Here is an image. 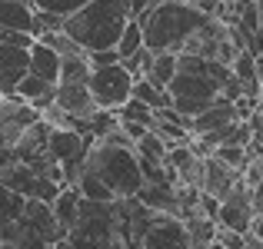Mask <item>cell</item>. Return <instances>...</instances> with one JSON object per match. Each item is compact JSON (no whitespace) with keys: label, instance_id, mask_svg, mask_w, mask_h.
I'll list each match as a JSON object with an SVG mask.
<instances>
[{"label":"cell","instance_id":"14","mask_svg":"<svg viewBox=\"0 0 263 249\" xmlns=\"http://www.w3.org/2000/svg\"><path fill=\"white\" fill-rule=\"evenodd\" d=\"M233 120H247V116L240 113L237 100L217 96L210 107L200 110V113L190 120V133H193V136H203V133H210V130H220V127H227V123H233Z\"/></svg>","mask_w":263,"mask_h":249},{"label":"cell","instance_id":"3","mask_svg":"<svg viewBox=\"0 0 263 249\" xmlns=\"http://www.w3.org/2000/svg\"><path fill=\"white\" fill-rule=\"evenodd\" d=\"M137 20L143 27V44L150 50L180 53L186 47V40L210 20V13H203L190 0H160V4H150Z\"/></svg>","mask_w":263,"mask_h":249},{"label":"cell","instance_id":"34","mask_svg":"<svg viewBox=\"0 0 263 249\" xmlns=\"http://www.w3.org/2000/svg\"><path fill=\"white\" fill-rule=\"evenodd\" d=\"M150 4H160V0H150Z\"/></svg>","mask_w":263,"mask_h":249},{"label":"cell","instance_id":"20","mask_svg":"<svg viewBox=\"0 0 263 249\" xmlns=\"http://www.w3.org/2000/svg\"><path fill=\"white\" fill-rule=\"evenodd\" d=\"M77 206H80V193H77V186H60V193L50 199V210H53V216H57V223H60V230H70L73 226V219H77Z\"/></svg>","mask_w":263,"mask_h":249},{"label":"cell","instance_id":"6","mask_svg":"<svg viewBox=\"0 0 263 249\" xmlns=\"http://www.w3.org/2000/svg\"><path fill=\"white\" fill-rule=\"evenodd\" d=\"M64 246H120V219H117V199H87L80 196L77 219L67 230Z\"/></svg>","mask_w":263,"mask_h":249},{"label":"cell","instance_id":"23","mask_svg":"<svg viewBox=\"0 0 263 249\" xmlns=\"http://www.w3.org/2000/svg\"><path fill=\"white\" fill-rule=\"evenodd\" d=\"M140 47H147V44H143V27H140V20H137V17H130L114 50L120 53V60H123V57H130L134 50H140Z\"/></svg>","mask_w":263,"mask_h":249},{"label":"cell","instance_id":"5","mask_svg":"<svg viewBox=\"0 0 263 249\" xmlns=\"http://www.w3.org/2000/svg\"><path fill=\"white\" fill-rule=\"evenodd\" d=\"M84 173L97 176L103 186L110 190V196H137V190L143 186V166L140 156L134 153V147L123 143H110V140H90L87 160L80 166Z\"/></svg>","mask_w":263,"mask_h":249},{"label":"cell","instance_id":"33","mask_svg":"<svg viewBox=\"0 0 263 249\" xmlns=\"http://www.w3.org/2000/svg\"><path fill=\"white\" fill-rule=\"evenodd\" d=\"M257 33H260V40H263V0H257Z\"/></svg>","mask_w":263,"mask_h":249},{"label":"cell","instance_id":"16","mask_svg":"<svg viewBox=\"0 0 263 249\" xmlns=\"http://www.w3.org/2000/svg\"><path fill=\"white\" fill-rule=\"evenodd\" d=\"M30 64V47L24 44H0V93H13L20 77Z\"/></svg>","mask_w":263,"mask_h":249},{"label":"cell","instance_id":"26","mask_svg":"<svg viewBox=\"0 0 263 249\" xmlns=\"http://www.w3.org/2000/svg\"><path fill=\"white\" fill-rule=\"evenodd\" d=\"M210 153L217 156V160H223L227 166H233L237 173H243L247 160H250V150H247V147H233V143H223V147H213Z\"/></svg>","mask_w":263,"mask_h":249},{"label":"cell","instance_id":"12","mask_svg":"<svg viewBox=\"0 0 263 249\" xmlns=\"http://www.w3.org/2000/svg\"><path fill=\"white\" fill-rule=\"evenodd\" d=\"M253 216H257V213H253L250 186L240 179V183L217 203V226H227V230L247 233V230H250V219H253Z\"/></svg>","mask_w":263,"mask_h":249},{"label":"cell","instance_id":"25","mask_svg":"<svg viewBox=\"0 0 263 249\" xmlns=\"http://www.w3.org/2000/svg\"><path fill=\"white\" fill-rule=\"evenodd\" d=\"M64 27V13H53V10H44V7H33V24H30V37L37 40L40 33L47 30H60Z\"/></svg>","mask_w":263,"mask_h":249},{"label":"cell","instance_id":"18","mask_svg":"<svg viewBox=\"0 0 263 249\" xmlns=\"http://www.w3.org/2000/svg\"><path fill=\"white\" fill-rule=\"evenodd\" d=\"M53 90H57V83H50V80H44V77H37V73L27 70L24 77H20V83H17L13 93L24 96V100H30L37 110H47L53 103Z\"/></svg>","mask_w":263,"mask_h":249},{"label":"cell","instance_id":"21","mask_svg":"<svg viewBox=\"0 0 263 249\" xmlns=\"http://www.w3.org/2000/svg\"><path fill=\"white\" fill-rule=\"evenodd\" d=\"M174 73H177V53L174 50H154V60H150V67H147L143 77L167 90L170 80H174Z\"/></svg>","mask_w":263,"mask_h":249},{"label":"cell","instance_id":"27","mask_svg":"<svg viewBox=\"0 0 263 249\" xmlns=\"http://www.w3.org/2000/svg\"><path fill=\"white\" fill-rule=\"evenodd\" d=\"M247 123H250V130H253V140L263 143V93L253 100V110H250V116H247Z\"/></svg>","mask_w":263,"mask_h":249},{"label":"cell","instance_id":"29","mask_svg":"<svg viewBox=\"0 0 263 249\" xmlns=\"http://www.w3.org/2000/svg\"><path fill=\"white\" fill-rule=\"evenodd\" d=\"M0 44H24V47H30L33 37H30V33H24V30H13V27L0 24Z\"/></svg>","mask_w":263,"mask_h":249},{"label":"cell","instance_id":"30","mask_svg":"<svg viewBox=\"0 0 263 249\" xmlns=\"http://www.w3.org/2000/svg\"><path fill=\"white\" fill-rule=\"evenodd\" d=\"M120 130H123V133H127V136H130V140H134V143H137V140H140V136H143V133H147V130H150V127H147V123H137V120H120Z\"/></svg>","mask_w":263,"mask_h":249},{"label":"cell","instance_id":"15","mask_svg":"<svg viewBox=\"0 0 263 249\" xmlns=\"http://www.w3.org/2000/svg\"><path fill=\"white\" fill-rule=\"evenodd\" d=\"M240 183V173L233 166H227L223 160H217L213 153L203 156V173H200V190L210 193L213 199H223L233 186Z\"/></svg>","mask_w":263,"mask_h":249},{"label":"cell","instance_id":"4","mask_svg":"<svg viewBox=\"0 0 263 249\" xmlns=\"http://www.w3.org/2000/svg\"><path fill=\"white\" fill-rule=\"evenodd\" d=\"M0 186L50 203L64 186V173L50 150H40L33 156H13L10 147H0Z\"/></svg>","mask_w":263,"mask_h":249},{"label":"cell","instance_id":"35","mask_svg":"<svg viewBox=\"0 0 263 249\" xmlns=\"http://www.w3.org/2000/svg\"><path fill=\"white\" fill-rule=\"evenodd\" d=\"M190 4H193V0H190Z\"/></svg>","mask_w":263,"mask_h":249},{"label":"cell","instance_id":"28","mask_svg":"<svg viewBox=\"0 0 263 249\" xmlns=\"http://www.w3.org/2000/svg\"><path fill=\"white\" fill-rule=\"evenodd\" d=\"M33 7H44V10H53V13H70L73 7H80L84 0H30Z\"/></svg>","mask_w":263,"mask_h":249},{"label":"cell","instance_id":"32","mask_svg":"<svg viewBox=\"0 0 263 249\" xmlns=\"http://www.w3.org/2000/svg\"><path fill=\"white\" fill-rule=\"evenodd\" d=\"M127 7H130V17H140V13L150 7V0H127Z\"/></svg>","mask_w":263,"mask_h":249},{"label":"cell","instance_id":"7","mask_svg":"<svg viewBox=\"0 0 263 249\" xmlns=\"http://www.w3.org/2000/svg\"><path fill=\"white\" fill-rule=\"evenodd\" d=\"M90 140H93V136L80 133V130H73V127H50V133H47V150L53 153L60 173H64V186L77 183V173L87 160Z\"/></svg>","mask_w":263,"mask_h":249},{"label":"cell","instance_id":"1","mask_svg":"<svg viewBox=\"0 0 263 249\" xmlns=\"http://www.w3.org/2000/svg\"><path fill=\"white\" fill-rule=\"evenodd\" d=\"M67 233L60 230L50 203L37 196L0 186V249H37V246H64Z\"/></svg>","mask_w":263,"mask_h":249},{"label":"cell","instance_id":"31","mask_svg":"<svg viewBox=\"0 0 263 249\" xmlns=\"http://www.w3.org/2000/svg\"><path fill=\"white\" fill-rule=\"evenodd\" d=\"M250 199H253V213H257V216H263V179L250 186Z\"/></svg>","mask_w":263,"mask_h":249},{"label":"cell","instance_id":"8","mask_svg":"<svg viewBox=\"0 0 263 249\" xmlns=\"http://www.w3.org/2000/svg\"><path fill=\"white\" fill-rule=\"evenodd\" d=\"M87 87H90V93H93L97 107H120L130 96L134 73H130L120 60H117V64H107V67H90Z\"/></svg>","mask_w":263,"mask_h":249},{"label":"cell","instance_id":"13","mask_svg":"<svg viewBox=\"0 0 263 249\" xmlns=\"http://www.w3.org/2000/svg\"><path fill=\"white\" fill-rule=\"evenodd\" d=\"M53 103H57L67 116H73V120H87V116L97 110L93 93H90L87 80H57Z\"/></svg>","mask_w":263,"mask_h":249},{"label":"cell","instance_id":"9","mask_svg":"<svg viewBox=\"0 0 263 249\" xmlns=\"http://www.w3.org/2000/svg\"><path fill=\"white\" fill-rule=\"evenodd\" d=\"M40 120V110L17 93H0V147H13L27 127Z\"/></svg>","mask_w":263,"mask_h":249},{"label":"cell","instance_id":"2","mask_svg":"<svg viewBox=\"0 0 263 249\" xmlns=\"http://www.w3.org/2000/svg\"><path fill=\"white\" fill-rule=\"evenodd\" d=\"M127 20H130L127 0H84L70 13H64V27L60 30L67 37H73L90 53V50H110V47H117Z\"/></svg>","mask_w":263,"mask_h":249},{"label":"cell","instance_id":"17","mask_svg":"<svg viewBox=\"0 0 263 249\" xmlns=\"http://www.w3.org/2000/svg\"><path fill=\"white\" fill-rule=\"evenodd\" d=\"M27 70L37 73V77H44V80H50V83H57V77H60V53L53 50V47H47L44 40H33Z\"/></svg>","mask_w":263,"mask_h":249},{"label":"cell","instance_id":"11","mask_svg":"<svg viewBox=\"0 0 263 249\" xmlns=\"http://www.w3.org/2000/svg\"><path fill=\"white\" fill-rule=\"evenodd\" d=\"M143 249H190L186 226L177 213H154L147 233H143Z\"/></svg>","mask_w":263,"mask_h":249},{"label":"cell","instance_id":"24","mask_svg":"<svg viewBox=\"0 0 263 249\" xmlns=\"http://www.w3.org/2000/svg\"><path fill=\"white\" fill-rule=\"evenodd\" d=\"M117 110V120H137V123H154V107H147L143 100H137V96H127V100L120 103Z\"/></svg>","mask_w":263,"mask_h":249},{"label":"cell","instance_id":"10","mask_svg":"<svg viewBox=\"0 0 263 249\" xmlns=\"http://www.w3.org/2000/svg\"><path fill=\"white\" fill-rule=\"evenodd\" d=\"M157 210H150L147 203H140L137 196H120L117 199V219H120V246H143V233H147L150 219Z\"/></svg>","mask_w":263,"mask_h":249},{"label":"cell","instance_id":"19","mask_svg":"<svg viewBox=\"0 0 263 249\" xmlns=\"http://www.w3.org/2000/svg\"><path fill=\"white\" fill-rule=\"evenodd\" d=\"M0 24H4V27H13V30L30 33L33 4H30V0H0Z\"/></svg>","mask_w":263,"mask_h":249},{"label":"cell","instance_id":"22","mask_svg":"<svg viewBox=\"0 0 263 249\" xmlns=\"http://www.w3.org/2000/svg\"><path fill=\"white\" fill-rule=\"evenodd\" d=\"M130 96H137V100H143L147 107H154V113L160 107H170V93L163 87H157V83H150L147 77H134V87H130Z\"/></svg>","mask_w":263,"mask_h":249}]
</instances>
